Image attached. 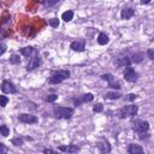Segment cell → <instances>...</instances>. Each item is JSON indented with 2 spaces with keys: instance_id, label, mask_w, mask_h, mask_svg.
Wrapping results in <instances>:
<instances>
[{
  "instance_id": "1",
  "label": "cell",
  "mask_w": 154,
  "mask_h": 154,
  "mask_svg": "<svg viewBox=\"0 0 154 154\" xmlns=\"http://www.w3.org/2000/svg\"><path fill=\"white\" fill-rule=\"evenodd\" d=\"M69 76H70V71H67V70H60V71L53 72L52 76L49 77V83L51 84H58V83L65 81L66 78H69Z\"/></svg>"
},
{
  "instance_id": "2",
  "label": "cell",
  "mask_w": 154,
  "mask_h": 154,
  "mask_svg": "<svg viewBox=\"0 0 154 154\" xmlns=\"http://www.w3.org/2000/svg\"><path fill=\"white\" fill-rule=\"evenodd\" d=\"M53 113L59 119H69L73 114V108H71V107H55L53 109Z\"/></svg>"
},
{
  "instance_id": "3",
  "label": "cell",
  "mask_w": 154,
  "mask_h": 154,
  "mask_svg": "<svg viewBox=\"0 0 154 154\" xmlns=\"http://www.w3.org/2000/svg\"><path fill=\"white\" fill-rule=\"evenodd\" d=\"M132 129H134L136 132H138V134H144V132L148 131V129H149V123L146 122V120L137 119V120L134 122Z\"/></svg>"
},
{
  "instance_id": "4",
  "label": "cell",
  "mask_w": 154,
  "mask_h": 154,
  "mask_svg": "<svg viewBox=\"0 0 154 154\" xmlns=\"http://www.w3.org/2000/svg\"><path fill=\"white\" fill-rule=\"evenodd\" d=\"M136 113H137V106L130 105V106H124L120 109L119 116H120V118H125V117H132Z\"/></svg>"
},
{
  "instance_id": "5",
  "label": "cell",
  "mask_w": 154,
  "mask_h": 154,
  "mask_svg": "<svg viewBox=\"0 0 154 154\" xmlns=\"http://www.w3.org/2000/svg\"><path fill=\"white\" fill-rule=\"evenodd\" d=\"M124 78H125L128 82H135V81H137V78H138V73H137L132 67L128 66V67L125 69V71H124Z\"/></svg>"
},
{
  "instance_id": "6",
  "label": "cell",
  "mask_w": 154,
  "mask_h": 154,
  "mask_svg": "<svg viewBox=\"0 0 154 154\" xmlns=\"http://www.w3.org/2000/svg\"><path fill=\"white\" fill-rule=\"evenodd\" d=\"M1 90L4 93H7V94H14L17 91L14 84L11 83L10 81H2V83H1Z\"/></svg>"
},
{
  "instance_id": "7",
  "label": "cell",
  "mask_w": 154,
  "mask_h": 154,
  "mask_svg": "<svg viewBox=\"0 0 154 154\" xmlns=\"http://www.w3.org/2000/svg\"><path fill=\"white\" fill-rule=\"evenodd\" d=\"M18 119H19V122L25 123V124H34V123H37V118H36L35 116L28 114V113L19 114V116H18Z\"/></svg>"
},
{
  "instance_id": "8",
  "label": "cell",
  "mask_w": 154,
  "mask_h": 154,
  "mask_svg": "<svg viewBox=\"0 0 154 154\" xmlns=\"http://www.w3.org/2000/svg\"><path fill=\"white\" fill-rule=\"evenodd\" d=\"M41 64H42V60H41V58H40L38 55H35V57H32V58L30 59L29 64L26 65V70H28V71L35 70V69H37V67H38Z\"/></svg>"
},
{
  "instance_id": "9",
  "label": "cell",
  "mask_w": 154,
  "mask_h": 154,
  "mask_svg": "<svg viewBox=\"0 0 154 154\" xmlns=\"http://www.w3.org/2000/svg\"><path fill=\"white\" fill-rule=\"evenodd\" d=\"M58 149L65 153H76L79 150V147L76 144H69V146H60Z\"/></svg>"
},
{
  "instance_id": "10",
  "label": "cell",
  "mask_w": 154,
  "mask_h": 154,
  "mask_svg": "<svg viewBox=\"0 0 154 154\" xmlns=\"http://www.w3.org/2000/svg\"><path fill=\"white\" fill-rule=\"evenodd\" d=\"M134 14H135V11L131 7H124L122 10V12H120V17L123 19H130Z\"/></svg>"
},
{
  "instance_id": "11",
  "label": "cell",
  "mask_w": 154,
  "mask_h": 154,
  "mask_svg": "<svg viewBox=\"0 0 154 154\" xmlns=\"http://www.w3.org/2000/svg\"><path fill=\"white\" fill-rule=\"evenodd\" d=\"M70 47H71L72 51H76V52H83L84 48H85L84 41H73Z\"/></svg>"
},
{
  "instance_id": "12",
  "label": "cell",
  "mask_w": 154,
  "mask_h": 154,
  "mask_svg": "<svg viewBox=\"0 0 154 154\" xmlns=\"http://www.w3.org/2000/svg\"><path fill=\"white\" fill-rule=\"evenodd\" d=\"M94 99V96H93V94H90V93H88V94H84L83 96H81L79 99H77V100H75V105L76 106H78V105H81L82 102H89V101H91Z\"/></svg>"
},
{
  "instance_id": "13",
  "label": "cell",
  "mask_w": 154,
  "mask_h": 154,
  "mask_svg": "<svg viewBox=\"0 0 154 154\" xmlns=\"http://www.w3.org/2000/svg\"><path fill=\"white\" fill-rule=\"evenodd\" d=\"M128 152L130 154H142L143 153V148L141 146H138V144H129Z\"/></svg>"
},
{
  "instance_id": "14",
  "label": "cell",
  "mask_w": 154,
  "mask_h": 154,
  "mask_svg": "<svg viewBox=\"0 0 154 154\" xmlns=\"http://www.w3.org/2000/svg\"><path fill=\"white\" fill-rule=\"evenodd\" d=\"M20 53L24 55V57H26V58H29V57H31V55H34V54H36L37 52H36V49L35 48H32V47H23L22 49H20Z\"/></svg>"
},
{
  "instance_id": "15",
  "label": "cell",
  "mask_w": 154,
  "mask_h": 154,
  "mask_svg": "<svg viewBox=\"0 0 154 154\" xmlns=\"http://www.w3.org/2000/svg\"><path fill=\"white\" fill-rule=\"evenodd\" d=\"M116 64L118 65V66H129L130 64H131V59H129L128 57H123V58H118L117 60H116Z\"/></svg>"
},
{
  "instance_id": "16",
  "label": "cell",
  "mask_w": 154,
  "mask_h": 154,
  "mask_svg": "<svg viewBox=\"0 0 154 154\" xmlns=\"http://www.w3.org/2000/svg\"><path fill=\"white\" fill-rule=\"evenodd\" d=\"M108 41H109V38H108V36H107L105 32H101V34L97 36V43L101 45V46L108 43Z\"/></svg>"
},
{
  "instance_id": "17",
  "label": "cell",
  "mask_w": 154,
  "mask_h": 154,
  "mask_svg": "<svg viewBox=\"0 0 154 154\" xmlns=\"http://www.w3.org/2000/svg\"><path fill=\"white\" fill-rule=\"evenodd\" d=\"M73 18V12L72 11H65L63 14H61V19H64L65 22H70L71 19Z\"/></svg>"
},
{
  "instance_id": "18",
  "label": "cell",
  "mask_w": 154,
  "mask_h": 154,
  "mask_svg": "<svg viewBox=\"0 0 154 154\" xmlns=\"http://www.w3.org/2000/svg\"><path fill=\"white\" fill-rule=\"evenodd\" d=\"M97 147H99V149H100L102 153H105V152H109V150H111V147H109V144H108L107 142L99 143V144H97Z\"/></svg>"
},
{
  "instance_id": "19",
  "label": "cell",
  "mask_w": 154,
  "mask_h": 154,
  "mask_svg": "<svg viewBox=\"0 0 154 154\" xmlns=\"http://www.w3.org/2000/svg\"><path fill=\"white\" fill-rule=\"evenodd\" d=\"M143 60V54L142 53H135L134 55H132V59H131V61H134V63H141Z\"/></svg>"
},
{
  "instance_id": "20",
  "label": "cell",
  "mask_w": 154,
  "mask_h": 154,
  "mask_svg": "<svg viewBox=\"0 0 154 154\" xmlns=\"http://www.w3.org/2000/svg\"><path fill=\"white\" fill-rule=\"evenodd\" d=\"M0 134L2 135V136H8V134H10V129H8V126L7 125H5V124H2V125H0Z\"/></svg>"
},
{
  "instance_id": "21",
  "label": "cell",
  "mask_w": 154,
  "mask_h": 154,
  "mask_svg": "<svg viewBox=\"0 0 154 154\" xmlns=\"http://www.w3.org/2000/svg\"><path fill=\"white\" fill-rule=\"evenodd\" d=\"M58 1H59V0H40V2H42L46 7H52V6H54Z\"/></svg>"
},
{
  "instance_id": "22",
  "label": "cell",
  "mask_w": 154,
  "mask_h": 154,
  "mask_svg": "<svg viewBox=\"0 0 154 154\" xmlns=\"http://www.w3.org/2000/svg\"><path fill=\"white\" fill-rule=\"evenodd\" d=\"M10 63H11V64H14V65L19 64V63H20V58H19V55H18V54H12L11 58H10Z\"/></svg>"
},
{
  "instance_id": "23",
  "label": "cell",
  "mask_w": 154,
  "mask_h": 154,
  "mask_svg": "<svg viewBox=\"0 0 154 154\" xmlns=\"http://www.w3.org/2000/svg\"><path fill=\"white\" fill-rule=\"evenodd\" d=\"M120 96H122V95H120L119 93H111V91H109V93L106 94V97H107V99H111V100H117V99H119Z\"/></svg>"
},
{
  "instance_id": "24",
  "label": "cell",
  "mask_w": 154,
  "mask_h": 154,
  "mask_svg": "<svg viewBox=\"0 0 154 154\" xmlns=\"http://www.w3.org/2000/svg\"><path fill=\"white\" fill-rule=\"evenodd\" d=\"M7 103H8V97L7 96H4V95H0V106L1 107H5Z\"/></svg>"
},
{
  "instance_id": "25",
  "label": "cell",
  "mask_w": 154,
  "mask_h": 154,
  "mask_svg": "<svg viewBox=\"0 0 154 154\" xmlns=\"http://www.w3.org/2000/svg\"><path fill=\"white\" fill-rule=\"evenodd\" d=\"M49 25L53 26V28H58V26H59V20H58V18H52V19H49Z\"/></svg>"
},
{
  "instance_id": "26",
  "label": "cell",
  "mask_w": 154,
  "mask_h": 154,
  "mask_svg": "<svg viewBox=\"0 0 154 154\" xmlns=\"http://www.w3.org/2000/svg\"><path fill=\"white\" fill-rule=\"evenodd\" d=\"M101 78H102L103 81L112 82V81H113V75H111V73H105V75H102V76H101Z\"/></svg>"
},
{
  "instance_id": "27",
  "label": "cell",
  "mask_w": 154,
  "mask_h": 154,
  "mask_svg": "<svg viewBox=\"0 0 154 154\" xmlns=\"http://www.w3.org/2000/svg\"><path fill=\"white\" fill-rule=\"evenodd\" d=\"M57 99H58V95H57V94H52V95H48L45 100L48 101V102H53V101H55Z\"/></svg>"
},
{
  "instance_id": "28",
  "label": "cell",
  "mask_w": 154,
  "mask_h": 154,
  "mask_svg": "<svg viewBox=\"0 0 154 154\" xmlns=\"http://www.w3.org/2000/svg\"><path fill=\"white\" fill-rule=\"evenodd\" d=\"M12 143H13L14 146H22V144H23V138H19V137L13 138V140H12Z\"/></svg>"
},
{
  "instance_id": "29",
  "label": "cell",
  "mask_w": 154,
  "mask_h": 154,
  "mask_svg": "<svg viewBox=\"0 0 154 154\" xmlns=\"http://www.w3.org/2000/svg\"><path fill=\"white\" fill-rule=\"evenodd\" d=\"M102 109H103V107H102V105H101V103L95 105V106H94V108H93V111H94V112H97V113H99V112H102Z\"/></svg>"
},
{
  "instance_id": "30",
  "label": "cell",
  "mask_w": 154,
  "mask_h": 154,
  "mask_svg": "<svg viewBox=\"0 0 154 154\" xmlns=\"http://www.w3.org/2000/svg\"><path fill=\"white\" fill-rule=\"evenodd\" d=\"M147 54H148V58H149L150 60L154 59V51H153V49H148V51H147Z\"/></svg>"
},
{
  "instance_id": "31",
  "label": "cell",
  "mask_w": 154,
  "mask_h": 154,
  "mask_svg": "<svg viewBox=\"0 0 154 154\" xmlns=\"http://www.w3.org/2000/svg\"><path fill=\"white\" fill-rule=\"evenodd\" d=\"M109 88L119 89V88H120V85H119V83H113V81H112V82H109Z\"/></svg>"
},
{
  "instance_id": "32",
  "label": "cell",
  "mask_w": 154,
  "mask_h": 154,
  "mask_svg": "<svg viewBox=\"0 0 154 154\" xmlns=\"http://www.w3.org/2000/svg\"><path fill=\"white\" fill-rule=\"evenodd\" d=\"M6 52V46L4 43H0V55H2Z\"/></svg>"
},
{
  "instance_id": "33",
  "label": "cell",
  "mask_w": 154,
  "mask_h": 154,
  "mask_svg": "<svg viewBox=\"0 0 154 154\" xmlns=\"http://www.w3.org/2000/svg\"><path fill=\"white\" fill-rule=\"evenodd\" d=\"M126 99H128V100H129V101H134V100H135V99H136V95H135V94H129V95H128V97H126Z\"/></svg>"
},
{
  "instance_id": "34",
  "label": "cell",
  "mask_w": 154,
  "mask_h": 154,
  "mask_svg": "<svg viewBox=\"0 0 154 154\" xmlns=\"http://www.w3.org/2000/svg\"><path fill=\"white\" fill-rule=\"evenodd\" d=\"M4 152H6V148H5V146L0 142V154H1V153H4Z\"/></svg>"
},
{
  "instance_id": "35",
  "label": "cell",
  "mask_w": 154,
  "mask_h": 154,
  "mask_svg": "<svg viewBox=\"0 0 154 154\" xmlns=\"http://www.w3.org/2000/svg\"><path fill=\"white\" fill-rule=\"evenodd\" d=\"M43 153H46V154H48V153L54 154V153H55V150H53V149H43Z\"/></svg>"
},
{
  "instance_id": "36",
  "label": "cell",
  "mask_w": 154,
  "mask_h": 154,
  "mask_svg": "<svg viewBox=\"0 0 154 154\" xmlns=\"http://www.w3.org/2000/svg\"><path fill=\"white\" fill-rule=\"evenodd\" d=\"M149 1L150 0H141V4L142 5H146V4H149Z\"/></svg>"
}]
</instances>
